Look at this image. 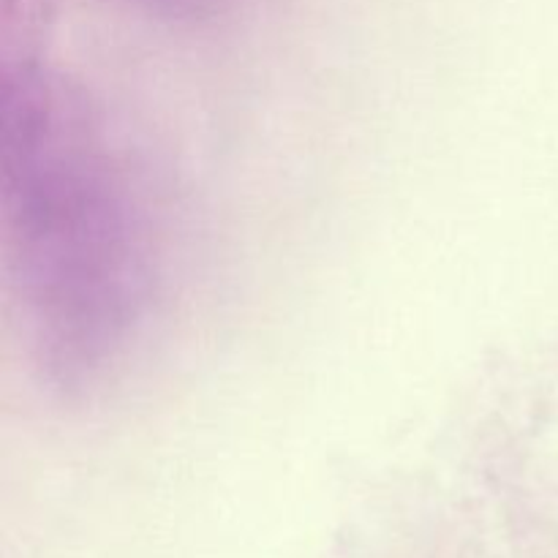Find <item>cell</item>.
I'll use <instances>...</instances> for the list:
<instances>
[{
  "mask_svg": "<svg viewBox=\"0 0 558 558\" xmlns=\"http://www.w3.org/2000/svg\"><path fill=\"white\" fill-rule=\"evenodd\" d=\"M145 9L172 22H207L232 9L238 0H136Z\"/></svg>",
  "mask_w": 558,
  "mask_h": 558,
  "instance_id": "2",
  "label": "cell"
},
{
  "mask_svg": "<svg viewBox=\"0 0 558 558\" xmlns=\"http://www.w3.org/2000/svg\"><path fill=\"white\" fill-rule=\"evenodd\" d=\"M9 265L33 368L85 401L140 343L158 294V234L140 169L80 82L25 58L0 82Z\"/></svg>",
  "mask_w": 558,
  "mask_h": 558,
  "instance_id": "1",
  "label": "cell"
}]
</instances>
